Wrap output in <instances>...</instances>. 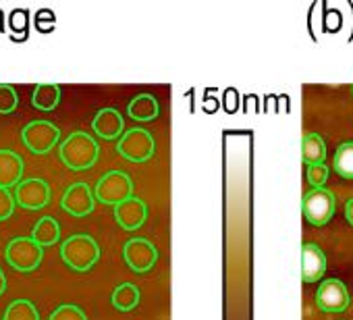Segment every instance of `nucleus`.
Returning <instances> with one entry per match:
<instances>
[{
    "label": "nucleus",
    "mask_w": 353,
    "mask_h": 320,
    "mask_svg": "<svg viewBox=\"0 0 353 320\" xmlns=\"http://www.w3.org/2000/svg\"><path fill=\"white\" fill-rule=\"evenodd\" d=\"M100 148L85 131H73L59 148V156L71 171H85L96 165Z\"/></svg>",
    "instance_id": "nucleus-1"
},
{
    "label": "nucleus",
    "mask_w": 353,
    "mask_h": 320,
    "mask_svg": "<svg viewBox=\"0 0 353 320\" xmlns=\"http://www.w3.org/2000/svg\"><path fill=\"white\" fill-rule=\"evenodd\" d=\"M61 258L77 272H88L100 258V248L90 235H73L61 246Z\"/></svg>",
    "instance_id": "nucleus-2"
},
{
    "label": "nucleus",
    "mask_w": 353,
    "mask_h": 320,
    "mask_svg": "<svg viewBox=\"0 0 353 320\" xmlns=\"http://www.w3.org/2000/svg\"><path fill=\"white\" fill-rule=\"evenodd\" d=\"M7 262L19 272H32L42 264L44 248L36 243L32 237H15L9 241L5 252Z\"/></svg>",
    "instance_id": "nucleus-3"
},
{
    "label": "nucleus",
    "mask_w": 353,
    "mask_h": 320,
    "mask_svg": "<svg viewBox=\"0 0 353 320\" xmlns=\"http://www.w3.org/2000/svg\"><path fill=\"white\" fill-rule=\"evenodd\" d=\"M94 196L102 204L117 206V204L133 198V183H131L129 175H125L121 171H110L96 183Z\"/></svg>",
    "instance_id": "nucleus-4"
},
{
    "label": "nucleus",
    "mask_w": 353,
    "mask_h": 320,
    "mask_svg": "<svg viewBox=\"0 0 353 320\" xmlns=\"http://www.w3.org/2000/svg\"><path fill=\"white\" fill-rule=\"evenodd\" d=\"M23 143L34 154H48L61 139V129L50 121H32L21 129Z\"/></svg>",
    "instance_id": "nucleus-5"
},
{
    "label": "nucleus",
    "mask_w": 353,
    "mask_h": 320,
    "mask_svg": "<svg viewBox=\"0 0 353 320\" xmlns=\"http://www.w3.org/2000/svg\"><path fill=\"white\" fill-rule=\"evenodd\" d=\"M154 137L145 129H129L117 143V152L131 163H145L154 156Z\"/></svg>",
    "instance_id": "nucleus-6"
},
{
    "label": "nucleus",
    "mask_w": 353,
    "mask_h": 320,
    "mask_svg": "<svg viewBox=\"0 0 353 320\" xmlns=\"http://www.w3.org/2000/svg\"><path fill=\"white\" fill-rule=\"evenodd\" d=\"M334 208H336V198H334V194H330L324 188L312 190L310 194H305V198L301 202L303 217L316 227L326 225L332 219Z\"/></svg>",
    "instance_id": "nucleus-7"
},
{
    "label": "nucleus",
    "mask_w": 353,
    "mask_h": 320,
    "mask_svg": "<svg viewBox=\"0 0 353 320\" xmlns=\"http://www.w3.org/2000/svg\"><path fill=\"white\" fill-rule=\"evenodd\" d=\"M15 200L26 210H40L50 202V186L44 179H23L15 188Z\"/></svg>",
    "instance_id": "nucleus-8"
},
{
    "label": "nucleus",
    "mask_w": 353,
    "mask_h": 320,
    "mask_svg": "<svg viewBox=\"0 0 353 320\" xmlns=\"http://www.w3.org/2000/svg\"><path fill=\"white\" fill-rule=\"evenodd\" d=\"M349 291L336 279H326L316 291V303L322 312H345L349 308Z\"/></svg>",
    "instance_id": "nucleus-9"
},
{
    "label": "nucleus",
    "mask_w": 353,
    "mask_h": 320,
    "mask_svg": "<svg viewBox=\"0 0 353 320\" xmlns=\"http://www.w3.org/2000/svg\"><path fill=\"white\" fill-rule=\"evenodd\" d=\"M123 256H125V262L129 264V268L135 270V272H148V270H152V266L158 260L156 248L148 239H139V237H135V239H131V241L125 243Z\"/></svg>",
    "instance_id": "nucleus-10"
},
{
    "label": "nucleus",
    "mask_w": 353,
    "mask_h": 320,
    "mask_svg": "<svg viewBox=\"0 0 353 320\" xmlns=\"http://www.w3.org/2000/svg\"><path fill=\"white\" fill-rule=\"evenodd\" d=\"M94 198L96 196L92 194L90 186L79 181V183H73V186L67 188V192H65V196L61 200V206L71 217L81 219V217H88L94 210Z\"/></svg>",
    "instance_id": "nucleus-11"
},
{
    "label": "nucleus",
    "mask_w": 353,
    "mask_h": 320,
    "mask_svg": "<svg viewBox=\"0 0 353 320\" xmlns=\"http://www.w3.org/2000/svg\"><path fill=\"white\" fill-rule=\"evenodd\" d=\"M145 214H148V208L139 198H129L114 206V219L125 231L139 229L145 221Z\"/></svg>",
    "instance_id": "nucleus-12"
},
{
    "label": "nucleus",
    "mask_w": 353,
    "mask_h": 320,
    "mask_svg": "<svg viewBox=\"0 0 353 320\" xmlns=\"http://www.w3.org/2000/svg\"><path fill=\"white\" fill-rule=\"evenodd\" d=\"M326 272V256L316 243H305L301 248V279L305 283L318 281Z\"/></svg>",
    "instance_id": "nucleus-13"
},
{
    "label": "nucleus",
    "mask_w": 353,
    "mask_h": 320,
    "mask_svg": "<svg viewBox=\"0 0 353 320\" xmlns=\"http://www.w3.org/2000/svg\"><path fill=\"white\" fill-rule=\"evenodd\" d=\"M23 177V160L13 150H0V188H17Z\"/></svg>",
    "instance_id": "nucleus-14"
},
{
    "label": "nucleus",
    "mask_w": 353,
    "mask_h": 320,
    "mask_svg": "<svg viewBox=\"0 0 353 320\" xmlns=\"http://www.w3.org/2000/svg\"><path fill=\"white\" fill-rule=\"evenodd\" d=\"M92 127H94L96 135H100L104 139H117L123 133V117L114 108H102L94 117Z\"/></svg>",
    "instance_id": "nucleus-15"
},
{
    "label": "nucleus",
    "mask_w": 353,
    "mask_h": 320,
    "mask_svg": "<svg viewBox=\"0 0 353 320\" xmlns=\"http://www.w3.org/2000/svg\"><path fill=\"white\" fill-rule=\"evenodd\" d=\"M32 104L38 110L50 112L61 104V86L59 83H38L32 96Z\"/></svg>",
    "instance_id": "nucleus-16"
},
{
    "label": "nucleus",
    "mask_w": 353,
    "mask_h": 320,
    "mask_svg": "<svg viewBox=\"0 0 353 320\" xmlns=\"http://www.w3.org/2000/svg\"><path fill=\"white\" fill-rule=\"evenodd\" d=\"M301 158L307 167L322 165L326 158V143L318 133H307L301 139Z\"/></svg>",
    "instance_id": "nucleus-17"
},
{
    "label": "nucleus",
    "mask_w": 353,
    "mask_h": 320,
    "mask_svg": "<svg viewBox=\"0 0 353 320\" xmlns=\"http://www.w3.org/2000/svg\"><path fill=\"white\" fill-rule=\"evenodd\" d=\"M32 239L36 243H40L42 248H48V246H54L59 239H61V225L57 219L52 217H44L36 223L34 231H32Z\"/></svg>",
    "instance_id": "nucleus-18"
},
{
    "label": "nucleus",
    "mask_w": 353,
    "mask_h": 320,
    "mask_svg": "<svg viewBox=\"0 0 353 320\" xmlns=\"http://www.w3.org/2000/svg\"><path fill=\"white\" fill-rule=\"evenodd\" d=\"M129 117L135 121H152L158 117V102L150 94H139L129 102Z\"/></svg>",
    "instance_id": "nucleus-19"
},
{
    "label": "nucleus",
    "mask_w": 353,
    "mask_h": 320,
    "mask_svg": "<svg viewBox=\"0 0 353 320\" xmlns=\"http://www.w3.org/2000/svg\"><path fill=\"white\" fill-rule=\"evenodd\" d=\"M139 303V289L133 283H123L112 293V306L121 312H131Z\"/></svg>",
    "instance_id": "nucleus-20"
},
{
    "label": "nucleus",
    "mask_w": 353,
    "mask_h": 320,
    "mask_svg": "<svg viewBox=\"0 0 353 320\" xmlns=\"http://www.w3.org/2000/svg\"><path fill=\"white\" fill-rule=\"evenodd\" d=\"M332 167H334L336 175H341L343 179H353V141L339 146Z\"/></svg>",
    "instance_id": "nucleus-21"
},
{
    "label": "nucleus",
    "mask_w": 353,
    "mask_h": 320,
    "mask_svg": "<svg viewBox=\"0 0 353 320\" xmlns=\"http://www.w3.org/2000/svg\"><path fill=\"white\" fill-rule=\"evenodd\" d=\"M3 320H40V314L30 299H15L5 310Z\"/></svg>",
    "instance_id": "nucleus-22"
},
{
    "label": "nucleus",
    "mask_w": 353,
    "mask_h": 320,
    "mask_svg": "<svg viewBox=\"0 0 353 320\" xmlns=\"http://www.w3.org/2000/svg\"><path fill=\"white\" fill-rule=\"evenodd\" d=\"M17 106H19L17 90L11 83H0V114H9L17 110Z\"/></svg>",
    "instance_id": "nucleus-23"
},
{
    "label": "nucleus",
    "mask_w": 353,
    "mask_h": 320,
    "mask_svg": "<svg viewBox=\"0 0 353 320\" xmlns=\"http://www.w3.org/2000/svg\"><path fill=\"white\" fill-rule=\"evenodd\" d=\"M48 320H88V316L83 314L81 308H77L73 303H63L50 314Z\"/></svg>",
    "instance_id": "nucleus-24"
},
{
    "label": "nucleus",
    "mask_w": 353,
    "mask_h": 320,
    "mask_svg": "<svg viewBox=\"0 0 353 320\" xmlns=\"http://www.w3.org/2000/svg\"><path fill=\"white\" fill-rule=\"evenodd\" d=\"M15 206H17L15 196H11L9 190L0 188V221H9L15 212Z\"/></svg>",
    "instance_id": "nucleus-25"
},
{
    "label": "nucleus",
    "mask_w": 353,
    "mask_h": 320,
    "mask_svg": "<svg viewBox=\"0 0 353 320\" xmlns=\"http://www.w3.org/2000/svg\"><path fill=\"white\" fill-rule=\"evenodd\" d=\"M328 179V169L324 165H312L307 167V181L314 190L322 188Z\"/></svg>",
    "instance_id": "nucleus-26"
},
{
    "label": "nucleus",
    "mask_w": 353,
    "mask_h": 320,
    "mask_svg": "<svg viewBox=\"0 0 353 320\" xmlns=\"http://www.w3.org/2000/svg\"><path fill=\"white\" fill-rule=\"evenodd\" d=\"M11 30L17 34H23L28 30V13L26 11H15L11 15Z\"/></svg>",
    "instance_id": "nucleus-27"
},
{
    "label": "nucleus",
    "mask_w": 353,
    "mask_h": 320,
    "mask_svg": "<svg viewBox=\"0 0 353 320\" xmlns=\"http://www.w3.org/2000/svg\"><path fill=\"white\" fill-rule=\"evenodd\" d=\"M345 217H347V221H349V225L353 227V198L347 202V206H345Z\"/></svg>",
    "instance_id": "nucleus-28"
},
{
    "label": "nucleus",
    "mask_w": 353,
    "mask_h": 320,
    "mask_svg": "<svg viewBox=\"0 0 353 320\" xmlns=\"http://www.w3.org/2000/svg\"><path fill=\"white\" fill-rule=\"evenodd\" d=\"M5 289H7V277H5L3 270H0V295L5 293Z\"/></svg>",
    "instance_id": "nucleus-29"
},
{
    "label": "nucleus",
    "mask_w": 353,
    "mask_h": 320,
    "mask_svg": "<svg viewBox=\"0 0 353 320\" xmlns=\"http://www.w3.org/2000/svg\"><path fill=\"white\" fill-rule=\"evenodd\" d=\"M351 94H353V86H351Z\"/></svg>",
    "instance_id": "nucleus-30"
}]
</instances>
